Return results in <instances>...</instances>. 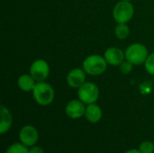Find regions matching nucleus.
<instances>
[{"label": "nucleus", "mask_w": 154, "mask_h": 153, "mask_svg": "<svg viewBox=\"0 0 154 153\" xmlns=\"http://www.w3.org/2000/svg\"><path fill=\"white\" fill-rule=\"evenodd\" d=\"M32 96L40 106H49L54 99V89L49 83L37 82L32 90Z\"/></svg>", "instance_id": "1"}, {"label": "nucleus", "mask_w": 154, "mask_h": 153, "mask_svg": "<svg viewBox=\"0 0 154 153\" xmlns=\"http://www.w3.org/2000/svg\"><path fill=\"white\" fill-rule=\"evenodd\" d=\"M107 64L105 57L100 55H90L84 60L82 66L88 75L99 76L106 70Z\"/></svg>", "instance_id": "2"}, {"label": "nucleus", "mask_w": 154, "mask_h": 153, "mask_svg": "<svg viewBox=\"0 0 154 153\" xmlns=\"http://www.w3.org/2000/svg\"><path fill=\"white\" fill-rule=\"evenodd\" d=\"M125 60L130 61L133 65H142L145 63L148 58L147 48L141 43L131 44L125 51Z\"/></svg>", "instance_id": "3"}, {"label": "nucleus", "mask_w": 154, "mask_h": 153, "mask_svg": "<svg viewBox=\"0 0 154 153\" xmlns=\"http://www.w3.org/2000/svg\"><path fill=\"white\" fill-rule=\"evenodd\" d=\"M134 5L129 1L118 2L113 9V17L117 23H127L134 16Z\"/></svg>", "instance_id": "4"}, {"label": "nucleus", "mask_w": 154, "mask_h": 153, "mask_svg": "<svg viewBox=\"0 0 154 153\" xmlns=\"http://www.w3.org/2000/svg\"><path fill=\"white\" fill-rule=\"evenodd\" d=\"M78 96L84 104H94L99 96V89L97 86L92 82H85L78 88Z\"/></svg>", "instance_id": "5"}, {"label": "nucleus", "mask_w": 154, "mask_h": 153, "mask_svg": "<svg viewBox=\"0 0 154 153\" xmlns=\"http://www.w3.org/2000/svg\"><path fill=\"white\" fill-rule=\"evenodd\" d=\"M30 74L36 82L44 81L49 77L50 66L43 60H36L30 67Z\"/></svg>", "instance_id": "6"}, {"label": "nucleus", "mask_w": 154, "mask_h": 153, "mask_svg": "<svg viewBox=\"0 0 154 153\" xmlns=\"http://www.w3.org/2000/svg\"><path fill=\"white\" fill-rule=\"evenodd\" d=\"M38 139H39L38 131L32 125H25L20 130L19 140L23 145L27 147H32L36 144Z\"/></svg>", "instance_id": "7"}, {"label": "nucleus", "mask_w": 154, "mask_h": 153, "mask_svg": "<svg viewBox=\"0 0 154 153\" xmlns=\"http://www.w3.org/2000/svg\"><path fill=\"white\" fill-rule=\"evenodd\" d=\"M67 115L71 119H79L85 115L86 106L81 100H71L69 101L65 108Z\"/></svg>", "instance_id": "8"}, {"label": "nucleus", "mask_w": 154, "mask_h": 153, "mask_svg": "<svg viewBox=\"0 0 154 153\" xmlns=\"http://www.w3.org/2000/svg\"><path fill=\"white\" fill-rule=\"evenodd\" d=\"M86 72L84 69L76 68L71 69L67 76V83L72 88H79L86 82Z\"/></svg>", "instance_id": "9"}, {"label": "nucleus", "mask_w": 154, "mask_h": 153, "mask_svg": "<svg viewBox=\"0 0 154 153\" xmlns=\"http://www.w3.org/2000/svg\"><path fill=\"white\" fill-rule=\"evenodd\" d=\"M106 62L112 66H120L121 63L125 60V52L116 47H110L105 51L104 55Z\"/></svg>", "instance_id": "10"}, {"label": "nucleus", "mask_w": 154, "mask_h": 153, "mask_svg": "<svg viewBox=\"0 0 154 153\" xmlns=\"http://www.w3.org/2000/svg\"><path fill=\"white\" fill-rule=\"evenodd\" d=\"M85 116L88 122L92 124H96L99 122L102 118V109L95 103L89 104L86 107Z\"/></svg>", "instance_id": "11"}, {"label": "nucleus", "mask_w": 154, "mask_h": 153, "mask_svg": "<svg viewBox=\"0 0 154 153\" xmlns=\"http://www.w3.org/2000/svg\"><path fill=\"white\" fill-rule=\"evenodd\" d=\"M13 118L10 111L5 106H1V122H0V133L4 134L12 126Z\"/></svg>", "instance_id": "12"}, {"label": "nucleus", "mask_w": 154, "mask_h": 153, "mask_svg": "<svg viewBox=\"0 0 154 153\" xmlns=\"http://www.w3.org/2000/svg\"><path fill=\"white\" fill-rule=\"evenodd\" d=\"M36 81L35 79L30 75L28 74H23L22 76L19 77L18 81H17V85L19 87V88L24 92H29V91H32L35 85H36Z\"/></svg>", "instance_id": "13"}, {"label": "nucleus", "mask_w": 154, "mask_h": 153, "mask_svg": "<svg viewBox=\"0 0 154 153\" xmlns=\"http://www.w3.org/2000/svg\"><path fill=\"white\" fill-rule=\"evenodd\" d=\"M115 33L119 40H125L130 34V28L126 23H118L115 28Z\"/></svg>", "instance_id": "14"}, {"label": "nucleus", "mask_w": 154, "mask_h": 153, "mask_svg": "<svg viewBox=\"0 0 154 153\" xmlns=\"http://www.w3.org/2000/svg\"><path fill=\"white\" fill-rule=\"evenodd\" d=\"M5 153H29V149L22 142L14 143L6 150Z\"/></svg>", "instance_id": "15"}, {"label": "nucleus", "mask_w": 154, "mask_h": 153, "mask_svg": "<svg viewBox=\"0 0 154 153\" xmlns=\"http://www.w3.org/2000/svg\"><path fill=\"white\" fill-rule=\"evenodd\" d=\"M144 67H145L146 71L150 75L154 76V52L148 56V58L144 63Z\"/></svg>", "instance_id": "16"}, {"label": "nucleus", "mask_w": 154, "mask_h": 153, "mask_svg": "<svg viewBox=\"0 0 154 153\" xmlns=\"http://www.w3.org/2000/svg\"><path fill=\"white\" fill-rule=\"evenodd\" d=\"M139 151H141V153H153L154 144L149 141L143 142L139 146Z\"/></svg>", "instance_id": "17"}, {"label": "nucleus", "mask_w": 154, "mask_h": 153, "mask_svg": "<svg viewBox=\"0 0 154 153\" xmlns=\"http://www.w3.org/2000/svg\"><path fill=\"white\" fill-rule=\"evenodd\" d=\"M119 67H120L121 72L124 73V74H128V73H130V72L132 71V69H133V64H132L130 61L126 60H124V61L121 63V65H120Z\"/></svg>", "instance_id": "18"}, {"label": "nucleus", "mask_w": 154, "mask_h": 153, "mask_svg": "<svg viewBox=\"0 0 154 153\" xmlns=\"http://www.w3.org/2000/svg\"><path fill=\"white\" fill-rule=\"evenodd\" d=\"M29 153H44V151H43L42 148L40 146H32L29 150Z\"/></svg>", "instance_id": "19"}, {"label": "nucleus", "mask_w": 154, "mask_h": 153, "mask_svg": "<svg viewBox=\"0 0 154 153\" xmlns=\"http://www.w3.org/2000/svg\"><path fill=\"white\" fill-rule=\"evenodd\" d=\"M125 153H141V151L139 150H135V149H133V150H130L128 151H126Z\"/></svg>", "instance_id": "20"}, {"label": "nucleus", "mask_w": 154, "mask_h": 153, "mask_svg": "<svg viewBox=\"0 0 154 153\" xmlns=\"http://www.w3.org/2000/svg\"><path fill=\"white\" fill-rule=\"evenodd\" d=\"M124 1H129V2H130V1H132V0H124Z\"/></svg>", "instance_id": "21"}]
</instances>
